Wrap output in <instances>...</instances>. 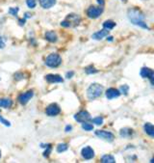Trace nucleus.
Wrapping results in <instances>:
<instances>
[{
  "label": "nucleus",
  "instance_id": "dca6fc26",
  "mask_svg": "<svg viewBox=\"0 0 154 163\" xmlns=\"http://www.w3.org/2000/svg\"><path fill=\"white\" fill-rule=\"evenodd\" d=\"M144 129H145V132L149 135L150 137L154 138V126L150 123H146L145 126H144Z\"/></svg>",
  "mask_w": 154,
  "mask_h": 163
},
{
  "label": "nucleus",
  "instance_id": "6ab92c4d",
  "mask_svg": "<svg viewBox=\"0 0 154 163\" xmlns=\"http://www.w3.org/2000/svg\"><path fill=\"white\" fill-rule=\"evenodd\" d=\"M132 134H133V129H131V128H122L120 131V135L123 138L129 137V136H131Z\"/></svg>",
  "mask_w": 154,
  "mask_h": 163
},
{
  "label": "nucleus",
  "instance_id": "aec40b11",
  "mask_svg": "<svg viewBox=\"0 0 154 163\" xmlns=\"http://www.w3.org/2000/svg\"><path fill=\"white\" fill-rule=\"evenodd\" d=\"M101 162L102 163H115V157L111 155H105L101 157Z\"/></svg>",
  "mask_w": 154,
  "mask_h": 163
},
{
  "label": "nucleus",
  "instance_id": "4468645a",
  "mask_svg": "<svg viewBox=\"0 0 154 163\" xmlns=\"http://www.w3.org/2000/svg\"><path fill=\"white\" fill-rule=\"evenodd\" d=\"M108 35H109V30H107V29H102L100 31H97V32L94 33L93 36H92V38L94 40L100 41L102 39H104L105 37H107Z\"/></svg>",
  "mask_w": 154,
  "mask_h": 163
},
{
  "label": "nucleus",
  "instance_id": "0eeeda50",
  "mask_svg": "<svg viewBox=\"0 0 154 163\" xmlns=\"http://www.w3.org/2000/svg\"><path fill=\"white\" fill-rule=\"evenodd\" d=\"M140 74L143 78H148L150 80L151 85L154 86V71L149 69V68H142L140 72Z\"/></svg>",
  "mask_w": 154,
  "mask_h": 163
},
{
  "label": "nucleus",
  "instance_id": "ea45409f",
  "mask_svg": "<svg viewBox=\"0 0 154 163\" xmlns=\"http://www.w3.org/2000/svg\"><path fill=\"white\" fill-rule=\"evenodd\" d=\"M121 1H123V2H127V0H121Z\"/></svg>",
  "mask_w": 154,
  "mask_h": 163
},
{
  "label": "nucleus",
  "instance_id": "72a5a7b5",
  "mask_svg": "<svg viewBox=\"0 0 154 163\" xmlns=\"http://www.w3.org/2000/svg\"><path fill=\"white\" fill-rule=\"evenodd\" d=\"M25 21H26V19H19V22H18V24H19L20 26H23V25L25 24Z\"/></svg>",
  "mask_w": 154,
  "mask_h": 163
},
{
  "label": "nucleus",
  "instance_id": "393cba45",
  "mask_svg": "<svg viewBox=\"0 0 154 163\" xmlns=\"http://www.w3.org/2000/svg\"><path fill=\"white\" fill-rule=\"evenodd\" d=\"M120 92H121V94H123L124 96H127V95H128V92H129V86L126 85V84H123L122 86H121V88H120Z\"/></svg>",
  "mask_w": 154,
  "mask_h": 163
},
{
  "label": "nucleus",
  "instance_id": "4c0bfd02",
  "mask_svg": "<svg viewBox=\"0 0 154 163\" xmlns=\"http://www.w3.org/2000/svg\"><path fill=\"white\" fill-rule=\"evenodd\" d=\"M107 40L110 41V42H112V41H113V37H112V36H109V37L107 38Z\"/></svg>",
  "mask_w": 154,
  "mask_h": 163
},
{
  "label": "nucleus",
  "instance_id": "2f4dec72",
  "mask_svg": "<svg viewBox=\"0 0 154 163\" xmlns=\"http://www.w3.org/2000/svg\"><path fill=\"white\" fill-rule=\"evenodd\" d=\"M5 47V42L3 41V38L0 36V48H4Z\"/></svg>",
  "mask_w": 154,
  "mask_h": 163
},
{
  "label": "nucleus",
  "instance_id": "f704fd0d",
  "mask_svg": "<svg viewBox=\"0 0 154 163\" xmlns=\"http://www.w3.org/2000/svg\"><path fill=\"white\" fill-rule=\"evenodd\" d=\"M96 1L99 4V6H103L104 3H105V0H96Z\"/></svg>",
  "mask_w": 154,
  "mask_h": 163
},
{
  "label": "nucleus",
  "instance_id": "58836bf2",
  "mask_svg": "<svg viewBox=\"0 0 154 163\" xmlns=\"http://www.w3.org/2000/svg\"><path fill=\"white\" fill-rule=\"evenodd\" d=\"M150 162H151V163H154V157H153V158H151Z\"/></svg>",
  "mask_w": 154,
  "mask_h": 163
},
{
  "label": "nucleus",
  "instance_id": "f8f14e48",
  "mask_svg": "<svg viewBox=\"0 0 154 163\" xmlns=\"http://www.w3.org/2000/svg\"><path fill=\"white\" fill-rule=\"evenodd\" d=\"M45 80L50 84H54V83H62L64 79L61 75L59 74H47L45 76Z\"/></svg>",
  "mask_w": 154,
  "mask_h": 163
},
{
  "label": "nucleus",
  "instance_id": "a878e982",
  "mask_svg": "<svg viewBox=\"0 0 154 163\" xmlns=\"http://www.w3.org/2000/svg\"><path fill=\"white\" fill-rule=\"evenodd\" d=\"M18 11H19L18 7H13V8L9 9V14H10V15H12V16H14V17H17Z\"/></svg>",
  "mask_w": 154,
  "mask_h": 163
},
{
  "label": "nucleus",
  "instance_id": "ddd939ff",
  "mask_svg": "<svg viewBox=\"0 0 154 163\" xmlns=\"http://www.w3.org/2000/svg\"><path fill=\"white\" fill-rule=\"evenodd\" d=\"M106 95V98L108 100H114L116 98H119L121 96V92L118 89H115V88H110L106 91L105 93Z\"/></svg>",
  "mask_w": 154,
  "mask_h": 163
},
{
  "label": "nucleus",
  "instance_id": "9d476101",
  "mask_svg": "<svg viewBox=\"0 0 154 163\" xmlns=\"http://www.w3.org/2000/svg\"><path fill=\"white\" fill-rule=\"evenodd\" d=\"M34 96V92L33 91H27V92H25L23 94H21L20 96L18 97V102L22 105L24 104H26Z\"/></svg>",
  "mask_w": 154,
  "mask_h": 163
},
{
  "label": "nucleus",
  "instance_id": "39448f33",
  "mask_svg": "<svg viewBox=\"0 0 154 163\" xmlns=\"http://www.w3.org/2000/svg\"><path fill=\"white\" fill-rule=\"evenodd\" d=\"M103 13V6H90L87 10V16L90 19H97Z\"/></svg>",
  "mask_w": 154,
  "mask_h": 163
},
{
  "label": "nucleus",
  "instance_id": "cd10ccee",
  "mask_svg": "<svg viewBox=\"0 0 154 163\" xmlns=\"http://www.w3.org/2000/svg\"><path fill=\"white\" fill-rule=\"evenodd\" d=\"M26 5L30 9H34L37 6V0H26Z\"/></svg>",
  "mask_w": 154,
  "mask_h": 163
},
{
  "label": "nucleus",
  "instance_id": "2eb2a0df",
  "mask_svg": "<svg viewBox=\"0 0 154 163\" xmlns=\"http://www.w3.org/2000/svg\"><path fill=\"white\" fill-rule=\"evenodd\" d=\"M40 5L44 9H50L56 4V0H38Z\"/></svg>",
  "mask_w": 154,
  "mask_h": 163
},
{
  "label": "nucleus",
  "instance_id": "20e7f679",
  "mask_svg": "<svg viewBox=\"0 0 154 163\" xmlns=\"http://www.w3.org/2000/svg\"><path fill=\"white\" fill-rule=\"evenodd\" d=\"M62 58L58 53H51L45 58V65L49 68H57L61 65Z\"/></svg>",
  "mask_w": 154,
  "mask_h": 163
},
{
  "label": "nucleus",
  "instance_id": "c9c22d12",
  "mask_svg": "<svg viewBox=\"0 0 154 163\" xmlns=\"http://www.w3.org/2000/svg\"><path fill=\"white\" fill-rule=\"evenodd\" d=\"M29 19V18H31V14L30 13H25L24 14V19Z\"/></svg>",
  "mask_w": 154,
  "mask_h": 163
},
{
  "label": "nucleus",
  "instance_id": "a19ab883",
  "mask_svg": "<svg viewBox=\"0 0 154 163\" xmlns=\"http://www.w3.org/2000/svg\"><path fill=\"white\" fill-rule=\"evenodd\" d=\"M0 158H1V151H0Z\"/></svg>",
  "mask_w": 154,
  "mask_h": 163
},
{
  "label": "nucleus",
  "instance_id": "b1692460",
  "mask_svg": "<svg viewBox=\"0 0 154 163\" xmlns=\"http://www.w3.org/2000/svg\"><path fill=\"white\" fill-rule=\"evenodd\" d=\"M85 72H86L87 74H93V73H98V71H97L96 69H95V67H93V66H89V67H87L86 69H85Z\"/></svg>",
  "mask_w": 154,
  "mask_h": 163
},
{
  "label": "nucleus",
  "instance_id": "f3484780",
  "mask_svg": "<svg viewBox=\"0 0 154 163\" xmlns=\"http://www.w3.org/2000/svg\"><path fill=\"white\" fill-rule=\"evenodd\" d=\"M45 39L50 43H55V42H57L58 37L54 31H48L45 33Z\"/></svg>",
  "mask_w": 154,
  "mask_h": 163
},
{
  "label": "nucleus",
  "instance_id": "f03ea898",
  "mask_svg": "<svg viewBox=\"0 0 154 163\" xmlns=\"http://www.w3.org/2000/svg\"><path fill=\"white\" fill-rule=\"evenodd\" d=\"M103 86L98 84V83H93L92 85H90V87L87 90V97L89 100L94 101L97 98H99L102 93H103Z\"/></svg>",
  "mask_w": 154,
  "mask_h": 163
},
{
  "label": "nucleus",
  "instance_id": "a211bd4d",
  "mask_svg": "<svg viewBox=\"0 0 154 163\" xmlns=\"http://www.w3.org/2000/svg\"><path fill=\"white\" fill-rule=\"evenodd\" d=\"M13 104V101L9 98L0 99V107L2 108H10Z\"/></svg>",
  "mask_w": 154,
  "mask_h": 163
},
{
  "label": "nucleus",
  "instance_id": "c85d7f7f",
  "mask_svg": "<svg viewBox=\"0 0 154 163\" xmlns=\"http://www.w3.org/2000/svg\"><path fill=\"white\" fill-rule=\"evenodd\" d=\"M51 151H52V146L51 145H48L47 147H46V150H45V152H44V157H48V155H49V154L51 153Z\"/></svg>",
  "mask_w": 154,
  "mask_h": 163
},
{
  "label": "nucleus",
  "instance_id": "412c9836",
  "mask_svg": "<svg viewBox=\"0 0 154 163\" xmlns=\"http://www.w3.org/2000/svg\"><path fill=\"white\" fill-rule=\"evenodd\" d=\"M102 26H103L104 29H107V30H112L114 27L116 26V22L113 21V20H106L103 22V24H102Z\"/></svg>",
  "mask_w": 154,
  "mask_h": 163
},
{
  "label": "nucleus",
  "instance_id": "e433bc0d",
  "mask_svg": "<svg viewBox=\"0 0 154 163\" xmlns=\"http://www.w3.org/2000/svg\"><path fill=\"white\" fill-rule=\"evenodd\" d=\"M65 129H66V131H68V132H69V131H70V130L72 129V127H71V126H67Z\"/></svg>",
  "mask_w": 154,
  "mask_h": 163
},
{
  "label": "nucleus",
  "instance_id": "7ed1b4c3",
  "mask_svg": "<svg viewBox=\"0 0 154 163\" xmlns=\"http://www.w3.org/2000/svg\"><path fill=\"white\" fill-rule=\"evenodd\" d=\"M80 21H81V18L78 15H76V14H69V15L65 19V20H63L61 22V25L63 27H67V28H69V27H76L79 25Z\"/></svg>",
  "mask_w": 154,
  "mask_h": 163
},
{
  "label": "nucleus",
  "instance_id": "6e6552de",
  "mask_svg": "<svg viewBox=\"0 0 154 163\" xmlns=\"http://www.w3.org/2000/svg\"><path fill=\"white\" fill-rule=\"evenodd\" d=\"M61 112V108L58 104L56 103H52V104H49L46 109H45V113L47 116H50V117H55L57 115H59Z\"/></svg>",
  "mask_w": 154,
  "mask_h": 163
},
{
  "label": "nucleus",
  "instance_id": "473e14b6",
  "mask_svg": "<svg viewBox=\"0 0 154 163\" xmlns=\"http://www.w3.org/2000/svg\"><path fill=\"white\" fill-rule=\"evenodd\" d=\"M74 75V72H69V73H66V76H67V78H71L72 76Z\"/></svg>",
  "mask_w": 154,
  "mask_h": 163
},
{
  "label": "nucleus",
  "instance_id": "4be33fe9",
  "mask_svg": "<svg viewBox=\"0 0 154 163\" xmlns=\"http://www.w3.org/2000/svg\"><path fill=\"white\" fill-rule=\"evenodd\" d=\"M82 128L86 131H92L94 130V125L89 123V122H84V123H82Z\"/></svg>",
  "mask_w": 154,
  "mask_h": 163
},
{
  "label": "nucleus",
  "instance_id": "1a4fd4ad",
  "mask_svg": "<svg viewBox=\"0 0 154 163\" xmlns=\"http://www.w3.org/2000/svg\"><path fill=\"white\" fill-rule=\"evenodd\" d=\"M74 120L81 124L84 123V122H89V121H91V114L85 110L80 111L74 115Z\"/></svg>",
  "mask_w": 154,
  "mask_h": 163
},
{
  "label": "nucleus",
  "instance_id": "f257e3e1",
  "mask_svg": "<svg viewBox=\"0 0 154 163\" xmlns=\"http://www.w3.org/2000/svg\"><path fill=\"white\" fill-rule=\"evenodd\" d=\"M128 19L132 24L142 27L144 29H149L146 22H145V15L141 10L137 8L130 9L128 11Z\"/></svg>",
  "mask_w": 154,
  "mask_h": 163
},
{
  "label": "nucleus",
  "instance_id": "bb28decb",
  "mask_svg": "<svg viewBox=\"0 0 154 163\" xmlns=\"http://www.w3.org/2000/svg\"><path fill=\"white\" fill-rule=\"evenodd\" d=\"M93 123L96 126H101L103 124V118L102 117H96V118H94L93 119Z\"/></svg>",
  "mask_w": 154,
  "mask_h": 163
},
{
  "label": "nucleus",
  "instance_id": "c756f323",
  "mask_svg": "<svg viewBox=\"0 0 154 163\" xmlns=\"http://www.w3.org/2000/svg\"><path fill=\"white\" fill-rule=\"evenodd\" d=\"M0 123H1L2 125H4V126H6V127H10V126H11L10 122H9L8 120L4 119L1 115H0Z\"/></svg>",
  "mask_w": 154,
  "mask_h": 163
},
{
  "label": "nucleus",
  "instance_id": "9b49d317",
  "mask_svg": "<svg viewBox=\"0 0 154 163\" xmlns=\"http://www.w3.org/2000/svg\"><path fill=\"white\" fill-rule=\"evenodd\" d=\"M81 155L83 156V158H85L87 160H90V159L94 158V156H95V151L93 150L91 147L87 146V147H85V148L82 149Z\"/></svg>",
  "mask_w": 154,
  "mask_h": 163
},
{
  "label": "nucleus",
  "instance_id": "423d86ee",
  "mask_svg": "<svg viewBox=\"0 0 154 163\" xmlns=\"http://www.w3.org/2000/svg\"><path fill=\"white\" fill-rule=\"evenodd\" d=\"M95 134L96 136L102 140H105L107 142H112L115 139L114 134L110 131H106V130H95Z\"/></svg>",
  "mask_w": 154,
  "mask_h": 163
},
{
  "label": "nucleus",
  "instance_id": "7c9ffc66",
  "mask_svg": "<svg viewBox=\"0 0 154 163\" xmlns=\"http://www.w3.org/2000/svg\"><path fill=\"white\" fill-rule=\"evenodd\" d=\"M23 78H24V74L22 73H15V79L17 81L22 80Z\"/></svg>",
  "mask_w": 154,
  "mask_h": 163
},
{
  "label": "nucleus",
  "instance_id": "5701e85b",
  "mask_svg": "<svg viewBox=\"0 0 154 163\" xmlns=\"http://www.w3.org/2000/svg\"><path fill=\"white\" fill-rule=\"evenodd\" d=\"M68 149H69V146H68L67 144L62 143V144H59V145L57 146V152H58L59 154H61V153L66 152V151L68 150Z\"/></svg>",
  "mask_w": 154,
  "mask_h": 163
}]
</instances>
